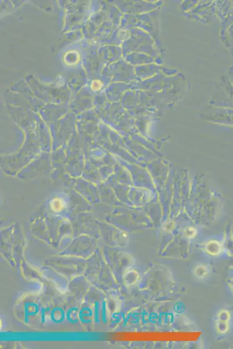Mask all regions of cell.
<instances>
[{
    "label": "cell",
    "mask_w": 233,
    "mask_h": 349,
    "mask_svg": "<svg viewBox=\"0 0 233 349\" xmlns=\"http://www.w3.org/2000/svg\"><path fill=\"white\" fill-rule=\"evenodd\" d=\"M205 249L209 254L216 255L221 252V244L218 242L216 241H212L207 244Z\"/></svg>",
    "instance_id": "6da1fadb"
},
{
    "label": "cell",
    "mask_w": 233,
    "mask_h": 349,
    "mask_svg": "<svg viewBox=\"0 0 233 349\" xmlns=\"http://www.w3.org/2000/svg\"><path fill=\"white\" fill-rule=\"evenodd\" d=\"M195 273H196V275L198 277H203L205 276H206V275L207 274L208 270L205 266L201 265V266H198L197 268L196 269Z\"/></svg>",
    "instance_id": "7a4b0ae2"
}]
</instances>
